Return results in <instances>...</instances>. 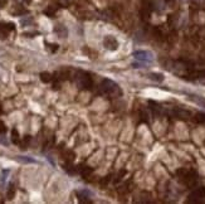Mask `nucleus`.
Returning a JSON list of instances; mask_svg holds the SVG:
<instances>
[{"label":"nucleus","instance_id":"f257e3e1","mask_svg":"<svg viewBox=\"0 0 205 204\" xmlns=\"http://www.w3.org/2000/svg\"><path fill=\"white\" fill-rule=\"evenodd\" d=\"M74 79H76L77 86H78L79 88H82V90H91L92 86H93V79H92L91 74L87 73V72L78 71V72L76 73Z\"/></svg>","mask_w":205,"mask_h":204},{"label":"nucleus","instance_id":"f03ea898","mask_svg":"<svg viewBox=\"0 0 205 204\" xmlns=\"http://www.w3.org/2000/svg\"><path fill=\"white\" fill-rule=\"evenodd\" d=\"M101 90L106 94H117V93H121L120 88H118V85L115 83L113 81H111V79H103L102 83H101Z\"/></svg>","mask_w":205,"mask_h":204},{"label":"nucleus","instance_id":"7ed1b4c3","mask_svg":"<svg viewBox=\"0 0 205 204\" xmlns=\"http://www.w3.org/2000/svg\"><path fill=\"white\" fill-rule=\"evenodd\" d=\"M133 58L142 63H152L154 62V54L148 50H136L133 53Z\"/></svg>","mask_w":205,"mask_h":204},{"label":"nucleus","instance_id":"20e7f679","mask_svg":"<svg viewBox=\"0 0 205 204\" xmlns=\"http://www.w3.org/2000/svg\"><path fill=\"white\" fill-rule=\"evenodd\" d=\"M103 46L107 50L115 52L118 49V40L113 37V35H106L103 39Z\"/></svg>","mask_w":205,"mask_h":204},{"label":"nucleus","instance_id":"39448f33","mask_svg":"<svg viewBox=\"0 0 205 204\" xmlns=\"http://www.w3.org/2000/svg\"><path fill=\"white\" fill-rule=\"evenodd\" d=\"M15 25L13 23H0V39H5L8 34L14 30Z\"/></svg>","mask_w":205,"mask_h":204},{"label":"nucleus","instance_id":"423d86ee","mask_svg":"<svg viewBox=\"0 0 205 204\" xmlns=\"http://www.w3.org/2000/svg\"><path fill=\"white\" fill-rule=\"evenodd\" d=\"M92 195L93 194L89 192V190H78L77 192V197H78V200L81 203H89L91 199H88V198H91Z\"/></svg>","mask_w":205,"mask_h":204},{"label":"nucleus","instance_id":"0eeeda50","mask_svg":"<svg viewBox=\"0 0 205 204\" xmlns=\"http://www.w3.org/2000/svg\"><path fill=\"white\" fill-rule=\"evenodd\" d=\"M15 160L22 162V164H35V162H37V160H34V159L29 158V156H22V155L15 156Z\"/></svg>","mask_w":205,"mask_h":204},{"label":"nucleus","instance_id":"6e6552de","mask_svg":"<svg viewBox=\"0 0 205 204\" xmlns=\"http://www.w3.org/2000/svg\"><path fill=\"white\" fill-rule=\"evenodd\" d=\"M189 98H190L191 101H194L198 106L205 108V98H203V97H200V96H196V94H190Z\"/></svg>","mask_w":205,"mask_h":204},{"label":"nucleus","instance_id":"1a4fd4ad","mask_svg":"<svg viewBox=\"0 0 205 204\" xmlns=\"http://www.w3.org/2000/svg\"><path fill=\"white\" fill-rule=\"evenodd\" d=\"M148 78L155 81V82H162L164 79H165V77H164L162 73H157V72H151L148 73Z\"/></svg>","mask_w":205,"mask_h":204},{"label":"nucleus","instance_id":"9d476101","mask_svg":"<svg viewBox=\"0 0 205 204\" xmlns=\"http://www.w3.org/2000/svg\"><path fill=\"white\" fill-rule=\"evenodd\" d=\"M54 32H56L61 38H65L67 37V34H68V32H67V29L64 28L63 25H57L56 28H54Z\"/></svg>","mask_w":205,"mask_h":204},{"label":"nucleus","instance_id":"9b49d317","mask_svg":"<svg viewBox=\"0 0 205 204\" xmlns=\"http://www.w3.org/2000/svg\"><path fill=\"white\" fill-rule=\"evenodd\" d=\"M11 142L15 144V145H19L20 144V138H19V132L17 129H13L11 130Z\"/></svg>","mask_w":205,"mask_h":204},{"label":"nucleus","instance_id":"f8f14e48","mask_svg":"<svg viewBox=\"0 0 205 204\" xmlns=\"http://www.w3.org/2000/svg\"><path fill=\"white\" fill-rule=\"evenodd\" d=\"M52 79H53V76L49 72H42L40 73V81H42L43 83H49V82H52Z\"/></svg>","mask_w":205,"mask_h":204},{"label":"nucleus","instance_id":"ddd939ff","mask_svg":"<svg viewBox=\"0 0 205 204\" xmlns=\"http://www.w3.org/2000/svg\"><path fill=\"white\" fill-rule=\"evenodd\" d=\"M30 140H32V138L29 135H26V136H24V139H23V141H20V149H23V150H25V149H28V146H29V142H30Z\"/></svg>","mask_w":205,"mask_h":204},{"label":"nucleus","instance_id":"4468645a","mask_svg":"<svg viewBox=\"0 0 205 204\" xmlns=\"http://www.w3.org/2000/svg\"><path fill=\"white\" fill-rule=\"evenodd\" d=\"M14 195H15V186H14V184H10L8 190H6V198L9 200H11L13 198H14Z\"/></svg>","mask_w":205,"mask_h":204},{"label":"nucleus","instance_id":"2eb2a0df","mask_svg":"<svg viewBox=\"0 0 205 204\" xmlns=\"http://www.w3.org/2000/svg\"><path fill=\"white\" fill-rule=\"evenodd\" d=\"M63 158H64L65 162H72V161L74 160L76 155H74V153H73V151H71V150H67V151H65V154L63 155Z\"/></svg>","mask_w":205,"mask_h":204},{"label":"nucleus","instance_id":"dca6fc26","mask_svg":"<svg viewBox=\"0 0 205 204\" xmlns=\"http://www.w3.org/2000/svg\"><path fill=\"white\" fill-rule=\"evenodd\" d=\"M56 11H57V9L54 8L53 5H49L45 10H44V14L47 15V17H49V18H53L54 17V14H56Z\"/></svg>","mask_w":205,"mask_h":204},{"label":"nucleus","instance_id":"f3484780","mask_svg":"<svg viewBox=\"0 0 205 204\" xmlns=\"http://www.w3.org/2000/svg\"><path fill=\"white\" fill-rule=\"evenodd\" d=\"M79 173H81V175L83 176V178H87V176L92 173V168H89V166H83V168H79Z\"/></svg>","mask_w":205,"mask_h":204},{"label":"nucleus","instance_id":"a211bd4d","mask_svg":"<svg viewBox=\"0 0 205 204\" xmlns=\"http://www.w3.org/2000/svg\"><path fill=\"white\" fill-rule=\"evenodd\" d=\"M45 44L49 46L48 48L50 49L52 53H54V52H57V50H58V44H50V43H45Z\"/></svg>","mask_w":205,"mask_h":204},{"label":"nucleus","instance_id":"6ab92c4d","mask_svg":"<svg viewBox=\"0 0 205 204\" xmlns=\"http://www.w3.org/2000/svg\"><path fill=\"white\" fill-rule=\"evenodd\" d=\"M5 132H6V126H5V124L3 121H0V135L5 134Z\"/></svg>","mask_w":205,"mask_h":204},{"label":"nucleus","instance_id":"aec40b11","mask_svg":"<svg viewBox=\"0 0 205 204\" xmlns=\"http://www.w3.org/2000/svg\"><path fill=\"white\" fill-rule=\"evenodd\" d=\"M0 144H3V145H5V146H8V145H9V141L4 138V136H0Z\"/></svg>","mask_w":205,"mask_h":204},{"label":"nucleus","instance_id":"412c9836","mask_svg":"<svg viewBox=\"0 0 205 204\" xmlns=\"http://www.w3.org/2000/svg\"><path fill=\"white\" fill-rule=\"evenodd\" d=\"M38 33L37 32H30V33H24L23 35L24 37H28V38H33V35H37Z\"/></svg>","mask_w":205,"mask_h":204},{"label":"nucleus","instance_id":"4be33fe9","mask_svg":"<svg viewBox=\"0 0 205 204\" xmlns=\"http://www.w3.org/2000/svg\"><path fill=\"white\" fill-rule=\"evenodd\" d=\"M8 3V0H0V9H3Z\"/></svg>","mask_w":205,"mask_h":204},{"label":"nucleus","instance_id":"5701e85b","mask_svg":"<svg viewBox=\"0 0 205 204\" xmlns=\"http://www.w3.org/2000/svg\"><path fill=\"white\" fill-rule=\"evenodd\" d=\"M3 114V108H2V106H0V115Z\"/></svg>","mask_w":205,"mask_h":204}]
</instances>
